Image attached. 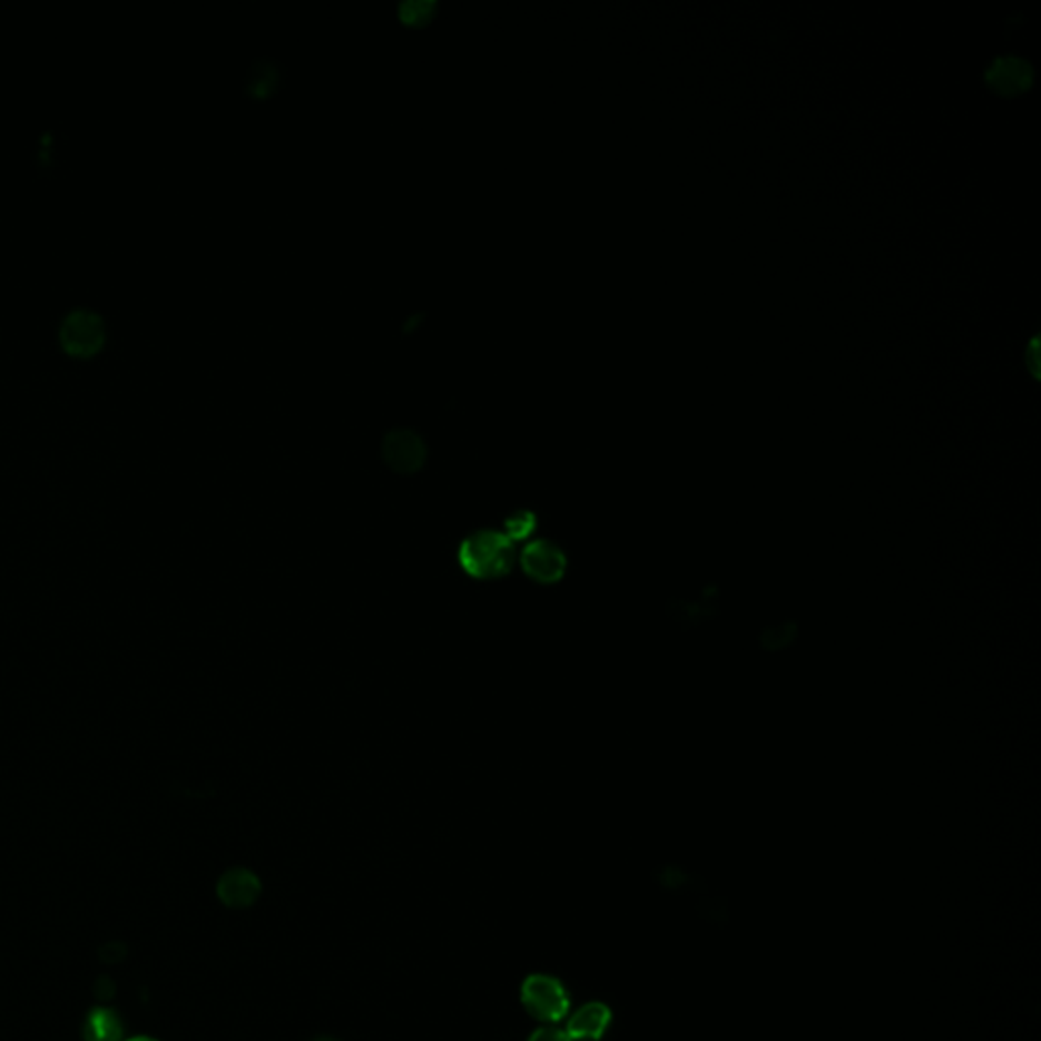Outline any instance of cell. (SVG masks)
Wrapping results in <instances>:
<instances>
[{"label":"cell","instance_id":"cell-10","mask_svg":"<svg viewBox=\"0 0 1041 1041\" xmlns=\"http://www.w3.org/2000/svg\"><path fill=\"white\" fill-rule=\"evenodd\" d=\"M531 527H533V517L529 515V513L515 515L509 521V536L507 538H526L527 533H531Z\"/></svg>","mask_w":1041,"mask_h":1041},{"label":"cell","instance_id":"cell-2","mask_svg":"<svg viewBox=\"0 0 1041 1041\" xmlns=\"http://www.w3.org/2000/svg\"><path fill=\"white\" fill-rule=\"evenodd\" d=\"M521 1003L541 1023H558L570 1011V996L562 981L551 974H529L521 984Z\"/></svg>","mask_w":1041,"mask_h":1041},{"label":"cell","instance_id":"cell-6","mask_svg":"<svg viewBox=\"0 0 1041 1041\" xmlns=\"http://www.w3.org/2000/svg\"><path fill=\"white\" fill-rule=\"evenodd\" d=\"M383 456L391 469L410 474L422 469L425 444L422 438L411 430H395L389 433L383 442Z\"/></svg>","mask_w":1041,"mask_h":1041},{"label":"cell","instance_id":"cell-13","mask_svg":"<svg viewBox=\"0 0 1041 1041\" xmlns=\"http://www.w3.org/2000/svg\"><path fill=\"white\" fill-rule=\"evenodd\" d=\"M125 1041H159V1040H155V1038H149V1035H135V1038H129V1040H125Z\"/></svg>","mask_w":1041,"mask_h":1041},{"label":"cell","instance_id":"cell-5","mask_svg":"<svg viewBox=\"0 0 1041 1041\" xmlns=\"http://www.w3.org/2000/svg\"><path fill=\"white\" fill-rule=\"evenodd\" d=\"M523 570L541 585L558 582L566 572V556L558 546L550 541H533L529 543L521 556Z\"/></svg>","mask_w":1041,"mask_h":1041},{"label":"cell","instance_id":"cell-14","mask_svg":"<svg viewBox=\"0 0 1041 1041\" xmlns=\"http://www.w3.org/2000/svg\"><path fill=\"white\" fill-rule=\"evenodd\" d=\"M312 1041H340V1040H334V1038H326V1035H324V1038H316V1040H312Z\"/></svg>","mask_w":1041,"mask_h":1041},{"label":"cell","instance_id":"cell-7","mask_svg":"<svg viewBox=\"0 0 1041 1041\" xmlns=\"http://www.w3.org/2000/svg\"><path fill=\"white\" fill-rule=\"evenodd\" d=\"M610 1021L612 1013L609 1005L592 1001L573 1013L563 1031L572 1041H598L609 1030Z\"/></svg>","mask_w":1041,"mask_h":1041},{"label":"cell","instance_id":"cell-12","mask_svg":"<svg viewBox=\"0 0 1041 1041\" xmlns=\"http://www.w3.org/2000/svg\"><path fill=\"white\" fill-rule=\"evenodd\" d=\"M105 947L106 950H110V954H100V956H102V960L108 962V964L120 962V960L125 959V954H127V947L122 946L120 942H110V944H106Z\"/></svg>","mask_w":1041,"mask_h":1041},{"label":"cell","instance_id":"cell-1","mask_svg":"<svg viewBox=\"0 0 1041 1041\" xmlns=\"http://www.w3.org/2000/svg\"><path fill=\"white\" fill-rule=\"evenodd\" d=\"M513 541L494 531L474 533L460 548L462 568L479 580L504 576L513 566Z\"/></svg>","mask_w":1041,"mask_h":1041},{"label":"cell","instance_id":"cell-11","mask_svg":"<svg viewBox=\"0 0 1041 1041\" xmlns=\"http://www.w3.org/2000/svg\"><path fill=\"white\" fill-rule=\"evenodd\" d=\"M527 1041H572L568 1038L566 1031L556 1028V1025H543L533 1031Z\"/></svg>","mask_w":1041,"mask_h":1041},{"label":"cell","instance_id":"cell-8","mask_svg":"<svg viewBox=\"0 0 1041 1041\" xmlns=\"http://www.w3.org/2000/svg\"><path fill=\"white\" fill-rule=\"evenodd\" d=\"M84 1041H125V1025L115 1009L96 1006L82 1025Z\"/></svg>","mask_w":1041,"mask_h":1041},{"label":"cell","instance_id":"cell-4","mask_svg":"<svg viewBox=\"0 0 1041 1041\" xmlns=\"http://www.w3.org/2000/svg\"><path fill=\"white\" fill-rule=\"evenodd\" d=\"M261 893H263V883L257 877V873L243 866L226 871L216 885L218 900L230 910H246L255 905Z\"/></svg>","mask_w":1041,"mask_h":1041},{"label":"cell","instance_id":"cell-9","mask_svg":"<svg viewBox=\"0 0 1041 1041\" xmlns=\"http://www.w3.org/2000/svg\"><path fill=\"white\" fill-rule=\"evenodd\" d=\"M1028 63L1019 61V66L1013 63V59H1005V66H994V84H1006V80H1015L1013 84L1028 82L1030 78L1025 76Z\"/></svg>","mask_w":1041,"mask_h":1041},{"label":"cell","instance_id":"cell-3","mask_svg":"<svg viewBox=\"0 0 1041 1041\" xmlns=\"http://www.w3.org/2000/svg\"><path fill=\"white\" fill-rule=\"evenodd\" d=\"M105 342V322L90 310H73L61 324V344L71 354L88 356Z\"/></svg>","mask_w":1041,"mask_h":1041}]
</instances>
